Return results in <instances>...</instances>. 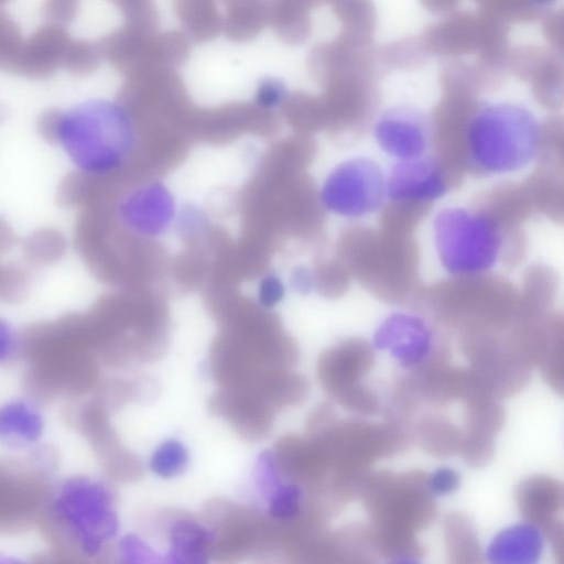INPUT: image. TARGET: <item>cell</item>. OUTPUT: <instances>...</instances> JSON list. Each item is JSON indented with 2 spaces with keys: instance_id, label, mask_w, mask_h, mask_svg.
<instances>
[{
  "instance_id": "obj_1",
  "label": "cell",
  "mask_w": 564,
  "mask_h": 564,
  "mask_svg": "<svg viewBox=\"0 0 564 564\" xmlns=\"http://www.w3.org/2000/svg\"><path fill=\"white\" fill-rule=\"evenodd\" d=\"M39 512L56 547L82 561L106 555L119 534L116 496L94 473L61 464L42 484Z\"/></svg>"
},
{
  "instance_id": "obj_2",
  "label": "cell",
  "mask_w": 564,
  "mask_h": 564,
  "mask_svg": "<svg viewBox=\"0 0 564 564\" xmlns=\"http://www.w3.org/2000/svg\"><path fill=\"white\" fill-rule=\"evenodd\" d=\"M48 132L78 172L98 178L120 172L139 142L137 123L128 108L105 97L55 113Z\"/></svg>"
},
{
  "instance_id": "obj_3",
  "label": "cell",
  "mask_w": 564,
  "mask_h": 564,
  "mask_svg": "<svg viewBox=\"0 0 564 564\" xmlns=\"http://www.w3.org/2000/svg\"><path fill=\"white\" fill-rule=\"evenodd\" d=\"M360 497L378 557L393 563L419 562L424 550L415 534L427 528L437 514L426 474L371 471Z\"/></svg>"
},
{
  "instance_id": "obj_4",
  "label": "cell",
  "mask_w": 564,
  "mask_h": 564,
  "mask_svg": "<svg viewBox=\"0 0 564 564\" xmlns=\"http://www.w3.org/2000/svg\"><path fill=\"white\" fill-rule=\"evenodd\" d=\"M18 376L0 377V457L44 480L62 464L56 410L47 394Z\"/></svg>"
},
{
  "instance_id": "obj_5",
  "label": "cell",
  "mask_w": 564,
  "mask_h": 564,
  "mask_svg": "<svg viewBox=\"0 0 564 564\" xmlns=\"http://www.w3.org/2000/svg\"><path fill=\"white\" fill-rule=\"evenodd\" d=\"M542 130L536 117L512 104H491L470 119L465 134L469 164L488 176L524 171L538 159Z\"/></svg>"
},
{
  "instance_id": "obj_6",
  "label": "cell",
  "mask_w": 564,
  "mask_h": 564,
  "mask_svg": "<svg viewBox=\"0 0 564 564\" xmlns=\"http://www.w3.org/2000/svg\"><path fill=\"white\" fill-rule=\"evenodd\" d=\"M432 232L440 264L452 276L485 274L501 258L502 229L484 210L458 205L444 207L433 218Z\"/></svg>"
},
{
  "instance_id": "obj_7",
  "label": "cell",
  "mask_w": 564,
  "mask_h": 564,
  "mask_svg": "<svg viewBox=\"0 0 564 564\" xmlns=\"http://www.w3.org/2000/svg\"><path fill=\"white\" fill-rule=\"evenodd\" d=\"M317 197L332 216L352 220L369 217L388 200L387 172L369 156L344 159L323 176Z\"/></svg>"
},
{
  "instance_id": "obj_8",
  "label": "cell",
  "mask_w": 564,
  "mask_h": 564,
  "mask_svg": "<svg viewBox=\"0 0 564 564\" xmlns=\"http://www.w3.org/2000/svg\"><path fill=\"white\" fill-rule=\"evenodd\" d=\"M375 364L372 346L351 339L327 350L318 362V377L324 389L344 408L364 415L380 410L376 393L361 384Z\"/></svg>"
},
{
  "instance_id": "obj_9",
  "label": "cell",
  "mask_w": 564,
  "mask_h": 564,
  "mask_svg": "<svg viewBox=\"0 0 564 564\" xmlns=\"http://www.w3.org/2000/svg\"><path fill=\"white\" fill-rule=\"evenodd\" d=\"M181 204L163 181L142 182L123 193L116 204V218L130 235L158 240L174 231Z\"/></svg>"
},
{
  "instance_id": "obj_10",
  "label": "cell",
  "mask_w": 564,
  "mask_h": 564,
  "mask_svg": "<svg viewBox=\"0 0 564 564\" xmlns=\"http://www.w3.org/2000/svg\"><path fill=\"white\" fill-rule=\"evenodd\" d=\"M373 346L389 351L400 366L411 371L446 350L436 345L431 325L411 312L388 315L375 330Z\"/></svg>"
},
{
  "instance_id": "obj_11",
  "label": "cell",
  "mask_w": 564,
  "mask_h": 564,
  "mask_svg": "<svg viewBox=\"0 0 564 564\" xmlns=\"http://www.w3.org/2000/svg\"><path fill=\"white\" fill-rule=\"evenodd\" d=\"M449 182L442 162L427 153L397 161L387 172L388 200L394 203H433L448 192Z\"/></svg>"
},
{
  "instance_id": "obj_12",
  "label": "cell",
  "mask_w": 564,
  "mask_h": 564,
  "mask_svg": "<svg viewBox=\"0 0 564 564\" xmlns=\"http://www.w3.org/2000/svg\"><path fill=\"white\" fill-rule=\"evenodd\" d=\"M380 150L395 161L427 154L433 142L430 119L412 109L394 108L383 112L373 127Z\"/></svg>"
},
{
  "instance_id": "obj_13",
  "label": "cell",
  "mask_w": 564,
  "mask_h": 564,
  "mask_svg": "<svg viewBox=\"0 0 564 564\" xmlns=\"http://www.w3.org/2000/svg\"><path fill=\"white\" fill-rule=\"evenodd\" d=\"M514 500L520 514L542 528L557 519L563 507V486L546 475L530 476L516 488Z\"/></svg>"
},
{
  "instance_id": "obj_14",
  "label": "cell",
  "mask_w": 564,
  "mask_h": 564,
  "mask_svg": "<svg viewBox=\"0 0 564 564\" xmlns=\"http://www.w3.org/2000/svg\"><path fill=\"white\" fill-rule=\"evenodd\" d=\"M543 533L531 522L517 523L497 533L486 550L495 564H534L543 552Z\"/></svg>"
},
{
  "instance_id": "obj_15",
  "label": "cell",
  "mask_w": 564,
  "mask_h": 564,
  "mask_svg": "<svg viewBox=\"0 0 564 564\" xmlns=\"http://www.w3.org/2000/svg\"><path fill=\"white\" fill-rule=\"evenodd\" d=\"M443 534L448 561L454 564L482 562V553L475 527L460 512H449L443 519Z\"/></svg>"
},
{
  "instance_id": "obj_16",
  "label": "cell",
  "mask_w": 564,
  "mask_h": 564,
  "mask_svg": "<svg viewBox=\"0 0 564 564\" xmlns=\"http://www.w3.org/2000/svg\"><path fill=\"white\" fill-rule=\"evenodd\" d=\"M413 438L430 455L447 457L459 453L463 433L445 416H422L413 430Z\"/></svg>"
},
{
  "instance_id": "obj_17",
  "label": "cell",
  "mask_w": 564,
  "mask_h": 564,
  "mask_svg": "<svg viewBox=\"0 0 564 564\" xmlns=\"http://www.w3.org/2000/svg\"><path fill=\"white\" fill-rule=\"evenodd\" d=\"M465 403V433L495 438L501 430L506 413L499 399L494 395H479Z\"/></svg>"
},
{
  "instance_id": "obj_18",
  "label": "cell",
  "mask_w": 564,
  "mask_h": 564,
  "mask_svg": "<svg viewBox=\"0 0 564 564\" xmlns=\"http://www.w3.org/2000/svg\"><path fill=\"white\" fill-rule=\"evenodd\" d=\"M173 550L171 556L177 562L198 563L205 562L206 547L213 540V535L199 524L181 521L171 532Z\"/></svg>"
},
{
  "instance_id": "obj_19",
  "label": "cell",
  "mask_w": 564,
  "mask_h": 564,
  "mask_svg": "<svg viewBox=\"0 0 564 564\" xmlns=\"http://www.w3.org/2000/svg\"><path fill=\"white\" fill-rule=\"evenodd\" d=\"M28 340L18 324L0 315V377L18 375L28 354Z\"/></svg>"
},
{
  "instance_id": "obj_20",
  "label": "cell",
  "mask_w": 564,
  "mask_h": 564,
  "mask_svg": "<svg viewBox=\"0 0 564 564\" xmlns=\"http://www.w3.org/2000/svg\"><path fill=\"white\" fill-rule=\"evenodd\" d=\"M187 452L180 442L169 441L153 454L150 467L161 477H171L182 473L187 465Z\"/></svg>"
},
{
  "instance_id": "obj_21",
  "label": "cell",
  "mask_w": 564,
  "mask_h": 564,
  "mask_svg": "<svg viewBox=\"0 0 564 564\" xmlns=\"http://www.w3.org/2000/svg\"><path fill=\"white\" fill-rule=\"evenodd\" d=\"M289 291L288 279L275 271H269L257 280L254 297L261 307L272 310L284 302Z\"/></svg>"
},
{
  "instance_id": "obj_22",
  "label": "cell",
  "mask_w": 564,
  "mask_h": 564,
  "mask_svg": "<svg viewBox=\"0 0 564 564\" xmlns=\"http://www.w3.org/2000/svg\"><path fill=\"white\" fill-rule=\"evenodd\" d=\"M290 89L286 82L276 76L259 79L253 89V101L262 110L274 111L288 100Z\"/></svg>"
},
{
  "instance_id": "obj_23",
  "label": "cell",
  "mask_w": 564,
  "mask_h": 564,
  "mask_svg": "<svg viewBox=\"0 0 564 564\" xmlns=\"http://www.w3.org/2000/svg\"><path fill=\"white\" fill-rule=\"evenodd\" d=\"M269 503V511L273 518L293 519L301 511L302 490L295 485H280L272 491Z\"/></svg>"
},
{
  "instance_id": "obj_24",
  "label": "cell",
  "mask_w": 564,
  "mask_h": 564,
  "mask_svg": "<svg viewBox=\"0 0 564 564\" xmlns=\"http://www.w3.org/2000/svg\"><path fill=\"white\" fill-rule=\"evenodd\" d=\"M459 453L470 467L486 466L495 455L494 438L463 433Z\"/></svg>"
},
{
  "instance_id": "obj_25",
  "label": "cell",
  "mask_w": 564,
  "mask_h": 564,
  "mask_svg": "<svg viewBox=\"0 0 564 564\" xmlns=\"http://www.w3.org/2000/svg\"><path fill=\"white\" fill-rule=\"evenodd\" d=\"M460 484L459 474L451 467H440L426 475V486L433 496H446L454 492Z\"/></svg>"
},
{
  "instance_id": "obj_26",
  "label": "cell",
  "mask_w": 564,
  "mask_h": 564,
  "mask_svg": "<svg viewBox=\"0 0 564 564\" xmlns=\"http://www.w3.org/2000/svg\"><path fill=\"white\" fill-rule=\"evenodd\" d=\"M543 535L550 541L551 546L554 552V556L556 557L560 564L563 563L564 558V547H563V523L561 520L555 519L542 528H540Z\"/></svg>"
},
{
  "instance_id": "obj_27",
  "label": "cell",
  "mask_w": 564,
  "mask_h": 564,
  "mask_svg": "<svg viewBox=\"0 0 564 564\" xmlns=\"http://www.w3.org/2000/svg\"><path fill=\"white\" fill-rule=\"evenodd\" d=\"M290 291L297 293L307 294L313 291L315 280L312 271L307 268H299L293 271L291 276L288 279Z\"/></svg>"
}]
</instances>
